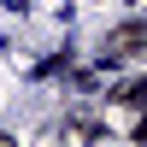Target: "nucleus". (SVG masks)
Returning <instances> with one entry per match:
<instances>
[{"label": "nucleus", "mask_w": 147, "mask_h": 147, "mask_svg": "<svg viewBox=\"0 0 147 147\" xmlns=\"http://www.w3.org/2000/svg\"><path fill=\"white\" fill-rule=\"evenodd\" d=\"M147 53V30L141 24H124V30L106 41V65H118V59H141Z\"/></svg>", "instance_id": "nucleus-1"}, {"label": "nucleus", "mask_w": 147, "mask_h": 147, "mask_svg": "<svg viewBox=\"0 0 147 147\" xmlns=\"http://www.w3.org/2000/svg\"><path fill=\"white\" fill-rule=\"evenodd\" d=\"M65 136H71V141H94V136H106V129H94V124H88V118H77V124H71V129H65Z\"/></svg>", "instance_id": "nucleus-2"}]
</instances>
